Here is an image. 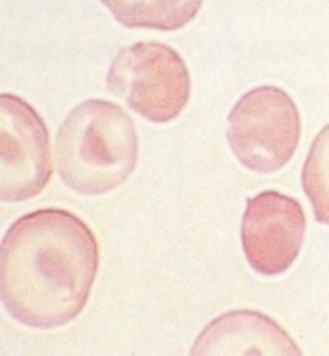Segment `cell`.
I'll list each match as a JSON object with an SVG mask.
<instances>
[{
	"label": "cell",
	"instance_id": "6da1fadb",
	"mask_svg": "<svg viewBox=\"0 0 329 356\" xmlns=\"http://www.w3.org/2000/svg\"><path fill=\"white\" fill-rule=\"evenodd\" d=\"M91 227L67 210L41 208L17 218L0 247V298L16 322L56 330L74 322L99 272Z\"/></svg>",
	"mask_w": 329,
	"mask_h": 356
},
{
	"label": "cell",
	"instance_id": "52a82bcc",
	"mask_svg": "<svg viewBox=\"0 0 329 356\" xmlns=\"http://www.w3.org/2000/svg\"><path fill=\"white\" fill-rule=\"evenodd\" d=\"M191 355H303L280 323L256 310H233L206 325Z\"/></svg>",
	"mask_w": 329,
	"mask_h": 356
},
{
	"label": "cell",
	"instance_id": "7a4b0ae2",
	"mask_svg": "<svg viewBox=\"0 0 329 356\" xmlns=\"http://www.w3.org/2000/svg\"><path fill=\"white\" fill-rule=\"evenodd\" d=\"M135 124L114 102L85 100L70 112L56 135L60 179L79 195L99 197L122 187L137 166Z\"/></svg>",
	"mask_w": 329,
	"mask_h": 356
},
{
	"label": "cell",
	"instance_id": "277c9868",
	"mask_svg": "<svg viewBox=\"0 0 329 356\" xmlns=\"http://www.w3.org/2000/svg\"><path fill=\"white\" fill-rule=\"evenodd\" d=\"M300 129L295 100L273 85L245 92L227 116L231 152L255 174H275L287 166L298 149Z\"/></svg>",
	"mask_w": 329,
	"mask_h": 356
},
{
	"label": "cell",
	"instance_id": "8992f818",
	"mask_svg": "<svg viewBox=\"0 0 329 356\" xmlns=\"http://www.w3.org/2000/svg\"><path fill=\"white\" fill-rule=\"evenodd\" d=\"M306 233L303 204L278 191H262L247 200L241 222V243L248 266L273 277L293 266Z\"/></svg>",
	"mask_w": 329,
	"mask_h": 356
},
{
	"label": "cell",
	"instance_id": "ba28073f",
	"mask_svg": "<svg viewBox=\"0 0 329 356\" xmlns=\"http://www.w3.org/2000/svg\"><path fill=\"white\" fill-rule=\"evenodd\" d=\"M129 29L177 31L191 24L204 0H100Z\"/></svg>",
	"mask_w": 329,
	"mask_h": 356
},
{
	"label": "cell",
	"instance_id": "5b68a950",
	"mask_svg": "<svg viewBox=\"0 0 329 356\" xmlns=\"http://www.w3.org/2000/svg\"><path fill=\"white\" fill-rule=\"evenodd\" d=\"M49 127L31 104L16 95H0V199L25 202L52 177Z\"/></svg>",
	"mask_w": 329,
	"mask_h": 356
},
{
	"label": "cell",
	"instance_id": "3957f363",
	"mask_svg": "<svg viewBox=\"0 0 329 356\" xmlns=\"http://www.w3.org/2000/svg\"><path fill=\"white\" fill-rule=\"evenodd\" d=\"M106 85L152 124H170L191 99L187 64L164 42L143 41L118 50L108 67Z\"/></svg>",
	"mask_w": 329,
	"mask_h": 356
},
{
	"label": "cell",
	"instance_id": "9c48e42d",
	"mask_svg": "<svg viewBox=\"0 0 329 356\" xmlns=\"http://www.w3.org/2000/svg\"><path fill=\"white\" fill-rule=\"evenodd\" d=\"M303 189L320 224L329 225V124L321 129L303 166Z\"/></svg>",
	"mask_w": 329,
	"mask_h": 356
}]
</instances>
